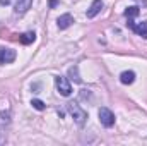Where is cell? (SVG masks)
I'll return each mask as SVG.
<instances>
[{"mask_svg": "<svg viewBox=\"0 0 147 146\" xmlns=\"http://www.w3.org/2000/svg\"><path fill=\"white\" fill-rule=\"evenodd\" d=\"M67 108H69V112H70V115L74 117L75 124H77L79 127H82V126L86 124V120H87V113H86L84 110L80 108V105H77L75 102H70V103H67Z\"/></svg>", "mask_w": 147, "mask_h": 146, "instance_id": "6da1fadb", "label": "cell"}, {"mask_svg": "<svg viewBox=\"0 0 147 146\" xmlns=\"http://www.w3.org/2000/svg\"><path fill=\"white\" fill-rule=\"evenodd\" d=\"M10 126V112H0V145L7 141V129Z\"/></svg>", "mask_w": 147, "mask_h": 146, "instance_id": "7a4b0ae2", "label": "cell"}, {"mask_svg": "<svg viewBox=\"0 0 147 146\" xmlns=\"http://www.w3.org/2000/svg\"><path fill=\"white\" fill-rule=\"evenodd\" d=\"M55 86H57V89H58V93H60L62 96H70V95H72V86H70V83H69L67 77L57 76V77H55Z\"/></svg>", "mask_w": 147, "mask_h": 146, "instance_id": "3957f363", "label": "cell"}, {"mask_svg": "<svg viewBox=\"0 0 147 146\" xmlns=\"http://www.w3.org/2000/svg\"><path fill=\"white\" fill-rule=\"evenodd\" d=\"M98 115H99V122H101L105 127H111V126H115V113H113L110 108H105V107L99 108Z\"/></svg>", "mask_w": 147, "mask_h": 146, "instance_id": "277c9868", "label": "cell"}, {"mask_svg": "<svg viewBox=\"0 0 147 146\" xmlns=\"http://www.w3.org/2000/svg\"><path fill=\"white\" fill-rule=\"evenodd\" d=\"M16 60V50L0 46V64H12Z\"/></svg>", "mask_w": 147, "mask_h": 146, "instance_id": "5b68a950", "label": "cell"}, {"mask_svg": "<svg viewBox=\"0 0 147 146\" xmlns=\"http://www.w3.org/2000/svg\"><path fill=\"white\" fill-rule=\"evenodd\" d=\"M31 5H33V0H17L16 7H14V12L17 16H22V14H26L31 9Z\"/></svg>", "mask_w": 147, "mask_h": 146, "instance_id": "8992f818", "label": "cell"}, {"mask_svg": "<svg viewBox=\"0 0 147 146\" xmlns=\"http://www.w3.org/2000/svg\"><path fill=\"white\" fill-rule=\"evenodd\" d=\"M101 9H103V2H101V0H92V3H91V7H89V10H87V17H89V19L96 17V16L101 12Z\"/></svg>", "mask_w": 147, "mask_h": 146, "instance_id": "52a82bcc", "label": "cell"}, {"mask_svg": "<svg viewBox=\"0 0 147 146\" xmlns=\"http://www.w3.org/2000/svg\"><path fill=\"white\" fill-rule=\"evenodd\" d=\"M130 29H134V33H137L139 36H142L144 40H147V21H142V23H139V24L134 23Z\"/></svg>", "mask_w": 147, "mask_h": 146, "instance_id": "ba28073f", "label": "cell"}, {"mask_svg": "<svg viewBox=\"0 0 147 146\" xmlns=\"http://www.w3.org/2000/svg\"><path fill=\"white\" fill-rule=\"evenodd\" d=\"M72 23H74V17L70 14H63V16H60L58 21H57V24H58L60 29H67L69 26H72Z\"/></svg>", "mask_w": 147, "mask_h": 146, "instance_id": "9c48e42d", "label": "cell"}, {"mask_svg": "<svg viewBox=\"0 0 147 146\" xmlns=\"http://www.w3.org/2000/svg\"><path fill=\"white\" fill-rule=\"evenodd\" d=\"M120 81L123 84H132L135 81V72L134 71H125V72L120 74Z\"/></svg>", "mask_w": 147, "mask_h": 146, "instance_id": "30bf717a", "label": "cell"}, {"mask_svg": "<svg viewBox=\"0 0 147 146\" xmlns=\"http://www.w3.org/2000/svg\"><path fill=\"white\" fill-rule=\"evenodd\" d=\"M36 40V35L33 33V31H28V33H22L21 36H19V41L22 43V45H31L33 41Z\"/></svg>", "mask_w": 147, "mask_h": 146, "instance_id": "8fae6325", "label": "cell"}, {"mask_svg": "<svg viewBox=\"0 0 147 146\" xmlns=\"http://www.w3.org/2000/svg\"><path fill=\"white\" fill-rule=\"evenodd\" d=\"M69 76H70V79L75 81V83H82V77L79 76V67L77 65H74V67L69 69Z\"/></svg>", "mask_w": 147, "mask_h": 146, "instance_id": "7c38bea8", "label": "cell"}, {"mask_svg": "<svg viewBox=\"0 0 147 146\" xmlns=\"http://www.w3.org/2000/svg\"><path fill=\"white\" fill-rule=\"evenodd\" d=\"M139 12H140V9H139V7H128V9L125 10V16H127L128 19H132V17H137V16H139Z\"/></svg>", "mask_w": 147, "mask_h": 146, "instance_id": "4fadbf2b", "label": "cell"}, {"mask_svg": "<svg viewBox=\"0 0 147 146\" xmlns=\"http://www.w3.org/2000/svg\"><path fill=\"white\" fill-rule=\"evenodd\" d=\"M31 105H33V108H36V110H45V103L41 100H33Z\"/></svg>", "mask_w": 147, "mask_h": 146, "instance_id": "5bb4252c", "label": "cell"}, {"mask_svg": "<svg viewBox=\"0 0 147 146\" xmlns=\"http://www.w3.org/2000/svg\"><path fill=\"white\" fill-rule=\"evenodd\" d=\"M58 5V0H50V7H57Z\"/></svg>", "mask_w": 147, "mask_h": 146, "instance_id": "9a60e30c", "label": "cell"}, {"mask_svg": "<svg viewBox=\"0 0 147 146\" xmlns=\"http://www.w3.org/2000/svg\"><path fill=\"white\" fill-rule=\"evenodd\" d=\"M9 2H10V0H0V3H2V5H7Z\"/></svg>", "mask_w": 147, "mask_h": 146, "instance_id": "2e32d148", "label": "cell"}, {"mask_svg": "<svg viewBox=\"0 0 147 146\" xmlns=\"http://www.w3.org/2000/svg\"><path fill=\"white\" fill-rule=\"evenodd\" d=\"M137 2H140V3H144V5H147V0H137Z\"/></svg>", "mask_w": 147, "mask_h": 146, "instance_id": "e0dca14e", "label": "cell"}]
</instances>
